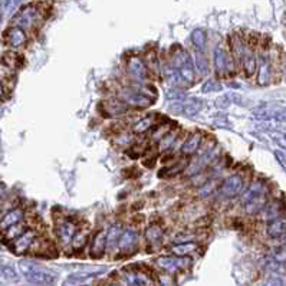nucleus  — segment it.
<instances>
[{"instance_id": "nucleus-28", "label": "nucleus", "mask_w": 286, "mask_h": 286, "mask_svg": "<svg viewBox=\"0 0 286 286\" xmlns=\"http://www.w3.org/2000/svg\"><path fill=\"white\" fill-rule=\"evenodd\" d=\"M144 64L148 69L150 73H154V75H160L161 73V65H160V59H158V55L154 51L145 53V58H144Z\"/></svg>"}, {"instance_id": "nucleus-35", "label": "nucleus", "mask_w": 286, "mask_h": 286, "mask_svg": "<svg viewBox=\"0 0 286 286\" xmlns=\"http://www.w3.org/2000/svg\"><path fill=\"white\" fill-rule=\"evenodd\" d=\"M158 284H160V286H177V281H176V276L173 273L164 272V273L158 275Z\"/></svg>"}, {"instance_id": "nucleus-31", "label": "nucleus", "mask_w": 286, "mask_h": 286, "mask_svg": "<svg viewBox=\"0 0 286 286\" xmlns=\"http://www.w3.org/2000/svg\"><path fill=\"white\" fill-rule=\"evenodd\" d=\"M193 64H194V69H196L197 73L206 75L209 72V62H207V58H206L204 52H194V61H193Z\"/></svg>"}, {"instance_id": "nucleus-13", "label": "nucleus", "mask_w": 286, "mask_h": 286, "mask_svg": "<svg viewBox=\"0 0 286 286\" xmlns=\"http://www.w3.org/2000/svg\"><path fill=\"white\" fill-rule=\"evenodd\" d=\"M3 40L4 43L12 48V49H19L22 46L26 45L28 42V34L25 29L19 28V26H10L9 29H6V32L3 35Z\"/></svg>"}, {"instance_id": "nucleus-37", "label": "nucleus", "mask_w": 286, "mask_h": 286, "mask_svg": "<svg viewBox=\"0 0 286 286\" xmlns=\"http://www.w3.org/2000/svg\"><path fill=\"white\" fill-rule=\"evenodd\" d=\"M220 85L217 81L214 79H209L206 84L203 85V92H214V91H219Z\"/></svg>"}, {"instance_id": "nucleus-18", "label": "nucleus", "mask_w": 286, "mask_h": 286, "mask_svg": "<svg viewBox=\"0 0 286 286\" xmlns=\"http://www.w3.org/2000/svg\"><path fill=\"white\" fill-rule=\"evenodd\" d=\"M105 250H107V232L105 230H100L92 237L89 256L92 259H101Z\"/></svg>"}, {"instance_id": "nucleus-8", "label": "nucleus", "mask_w": 286, "mask_h": 286, "mask_svg": "<svg viewBox=\"0 0 286 286\" xmlns=\"http://www.w3.org/2000/svg\"><path fill=\"white\" fill-rule=\"evenodd\" d=\"M245 188V179L242 174H232L227 179H224L220 183L217 191L220 193V196H223L224 199H235L239 194L243 193Z\"/></svg>"}, {"instance_id": "nucleus-39", "label": "nucleus", "mask_w": 286, "mask_h": 286, "mask_svg": "<svg viewBox=\"0 0 286 286\" xmlns=\"http://www.w3.org/2000/svg\"><path fill=\"white\" fill-rule=\"evenodd\" d=\"M4 97V86H3V84L0 82V100Z\"/></svg>"}, {"instance_id": "nucleus-27", "label": "nucleus", "mask_w": 286, "mask_h": 286, "mask_svg": "<svg viewBox=\"0 0 286 286\" xmlns=\"http://www.w3.org/2000/svg\"><path fill=\"white\" fill-rule=\"evenodd\" d=\"M125 282L128 286H148V278L147 275L141 272H127L124 276Z\"/></svg>"}, {"instance_id": "nucleus-1", "label": "nucleus", "mask_w": 286, "mask_h": 286, "mask_svg": "<svg viewBox=\"0 0 286 286\" xmlns=\"http://www.w3.org/2000/svg\"><path fill=\"white\" fill-rule=\"evenodd\" d=\"M170 62H171L173 68L177 71V73L180 75L183 85H190L194 82L196 69H194V64H193L190 53H187L184 49H181L179 46H174L171 51Z\"/></svg>"}, {"instance_id": "nucleus-24", "label": "nucleus", "mask_w": 286, "mask_h": 286, "mask_svg": "<svg viewBox=\"0 0 286 286\" xmlns=\"http://www.w3.org/2000/svg\"><path fill=\"white\" fill-rule=\"evenodd\" d=\"M240 64H242V68H243L246 76H252L254 71H256V58H254V53H253L252 49H249V48L245 49Z\"/></svg>"}, {"instance_id": "nucleus-36", "label": "nucleus", "mask_w": 286, "mask_h": 286, "mask_svg": "<svg viewBox=\"0 0 286 286\" xmlns=\"http://www.w3.org/2000/svg\"><path fill=\"white\" fill-rule=\"evenodd\" d=\"M197 235L194 232H181L174 237V243H188V242H196Z\"/></svg>"}, {"instance_id": "nucleus-9", "label": "nucleus", "mask_w": 286, "mask_h": 286, "mask_svg": "<svg viewBox=\"0 0 286 286\" xmlns=\"http://www.w3.org/2000/svg\"><path fill=\"white\" fill-rule=\"evenodd\" d=\"M117 249L119 252V257H130L137 253L138 249V232L134 229L124 230L117 243Z\"/></svg>"}, {"instance_id": "nucleus-41", "label": "nucleus", "mask_w": 286, "mask_h": 286, "mask_svg": "<svg viewBox=\"0 0 286 286\" xmlns=\"http://www.w3.org/2000/svg\"><path fill=\"white\" fill-rule=\"evenodd\" d=\"M108 286H119V285H115V284H111V285H108Z\"/></svg>"}, {"instance_id": "nucleus-6", "label": "nucleus", "mask_w": 286, "mask_h": 286, "mask_svg": "<svg viewBox=\"0 0 286 286\" xmlns=\"http://www.w3.org/2000/svg\"><path fill=\"white\" fill-rule=\"evenodd\" d=\"M213 65L214 71L220 78H226L235 73V59L230 51H227L223 45H217L213 52Z\"/></svg>"}, {"instance_id": "nucleus-21", "label": "nucleus", "mask_w": 286, "mask_h": 286, "mask_svg": "<svg viewBox=\"0 0 286 286\" xmlns=\"http://www.w3.org/2000/svg\"><path fill=\"white\" fill-rule=\"evenodd\" d=\"M88 240H89V229H86V227H78L76 233L72 237L71 245H72L73 250L79 252V250H82L85 246L88 245Z\"/></svg>"}, {"instance_id": "nucleus-20", "label": "nucleus", "mask_w": 286, "mask_h": 286, "mask_svg": "<svg viewBox=\"0 0 286 286\" xmlns=\"http://www.w3.org/2000/svg\"><path fill=\"white\" fill-rule=\"evenodd\" d=\"M266 233L272 239H279L286 236V219L284 217H275L268 223Z\"/></svg>"}, {"instance_id": "nucleus-33", "label": "nucleus", "mask_w": 286, "mask_h": 286, "mask_svg": "<svg viewBox=\"0 0 286 286\" xmlns=\"http://www.w3.org/2000/svg\"><path fill=\"white\" fill-rule=\"evenodd\" d=\"M177 133H173V131H170L169 134H166L160 141H158V150L160 151H164V150H169L173 147V144H174V141L177 140Z\"/></svg>"}, {"instance_id": "nucleus-19", "label": "nucleus", "mask_w": 286, "mask_h": 286, "mask_svg": "<svg viewBox=\"0 0 286 286\" xmlns=\"http://www.w3.org/2000/svg\"><path fill=\"white\" fill-rule=\"evenodd\" d=\"M25 217V212L22 207H15V209H10L9 212H6L3 214V217L0 219V229L1 230H6L12 226H15L17 223L23 221Z\"/></svg>"}, {"instance_id": "nucleus-30", "label": "nucleus", "mask_w": 286, "mask_h": 286, "mask_svg": "<svg viewBox=\"0 0 286 286\" xmlns=\"http://www.w3.org/2000/svg\"><path fill=\"white\" fill-rule=\"evenodd\" d=\"M191 43L196 48V51L204 52L206 51V45H207V36L203 29H196L191 34Z\"/></svg>"}, {"instance_id": "nucleus-40", "label": "nucleus", "mask_w": 286, "mask_h": 286, "mask_svg": "<svg viewBox=\"0 0 286 286\" xmlns=\"http://www.w3.org/2000/svg\"><path fill=\"white\" fill-rule=\"evenodd\" d=\"M284 237H285V242H284V249L286 250V236H284Z\"/></svg>"}, {"instance_id": "nucleus-32", "label": "nucleus", "mask_w": 286, "mask_h": 286, "mask_svg": "<svg viewBox=\"0 0 286 286\" xmlns=\"http://www.w3.org/2000/svg\"><path fill=\"white\" fill-rule=\"evenodd\" d=\"M257 82L259 85H268L270 82V65L268 59H262L259 73H257Z\"/></svg>"}, {"instance_id": "nucleus-23", "label": "nucleus", "mask_w": 286, "mask_h": 286, "mask_svg": "<svg viewBox=\"0 0 286 286\" xmlns=\"http://www.w3.org/2000/svg\"><path fill=\"white\" fill-rule=\"evenodd\" d=\"M155 124H157V122H155V117H152V115H147V117L140 118L134 125H133V133H134L135 135L150 133L151 128L155 125Z\"/></svg>"}, {"instance_id": "nucleus-16", "label": "nucleus", "mask_w": 286, "mask_h": 286, "mask_svg": "<svg viewBox=\"0 0 286 286\" xmlns=\"http://www.w3.org/2000/svg\"><path fill=\"white\" fill-rule=\"evenodd\" d=\"M202 143H203L202 133H193V134L188 135L184 141L181 143V147H180L179 152H180L181 155H184V157L188 158V155H194L196 152L200 150Z\"/></svg>"}, {"instance_id": "nucleus-3", "label": "nucleus", "mask_w": 286, "mask_h": 286, "mask_svg": "<svg viewBox=\"0 0 286 286\" xmlns=\"http://www.w3.org/2000/svg\"><path fill=\"white\" fill-rule=\"evenodd\" d=\"M266 204H268V199L262 183H253L243 194V207H245V212L249 214H256L262 212Z\"/></svg>"}, {"instance_id": "nucleus-25", "label": "nucleus", "mask_w": 286, "mask_h": 286, "mask_svg": "<svg viewBox=\"0 0 286 286\" xmlns=\"http://www.w3.org/2000/svg\"><path fill=\"white\" fill-rule=\"evenodd\" d=\"M246 48L248 46L245 45V42H243V39L240 36L233 35L230 37V53H232V56H233V59H235L236 62H240L242 61V56H243Z\"/></svg>"}, {"instance_id": "nucleus-10", "label": "nucleus", "mask_w": 286, "mask_h": 286, "mask_svg": "<svg viewBox=\"0 0 286 286\" xmlns=\"http://www.w3.org/2000/svg\"><path fill=\"white\" fill-rule=\"evenodd\" d=\"M100 108H101V112L105 117L111 118L127 115L130 112V109H131L121 98H107V100H104L101 102Z\"/></svg>"}, {"instance_id": "nucleus-2", "label": "nucleus", "mask_w": 286, "mask_h": 286, "mask_svg": "<svg viewBox=\"0 0 286 286\" xmlns=\"http://www.w3.org/2000/svg\"><path fill=\"white\" fill-rule=\"evenodd\" d=\"M19 268L22 270V273L25 275V278L37 286H52L56 281V276L52 273L51 270L45 269L36 263L32 262H20Z\"/></svg>"}, {"instance_id": "nucleus-11", "label": "nucleus", "mask_w": 286, "mask_h": 286, "mask_svg": "<svg viewBox=\"0 0 286 286\" xmlns=\"http://www.w3.org/2000/svg\"><path fill=\"white\" fill-rule=\"evenodd\" d=\"M37 237H39V235H37L36 230H34V229H26L22 235L13 240V245H12L13 252L16 253V254H25V253H28L34 248L35 242L37 240Z\"/></svg>"}, {"instance_id": "nucleus-42", "label": "nucleus", "mask_w": 286, "mask_h": 286, "mask_svg": "<svg viewBox=\"0 0 286 286\" xmlns=\"http://www.w3.org/2000/svg\"><path fill=\"white\" fill-rule=\"evenodd\" d=\"M0 20H1V15H0Z\"/></svg>"}, {"instance_id": "nucleus-14", "label": "nucleus", "mask_w": 286, "mask_h": 286, "mask_svg": "<svg viewBox=\"0 0 286 286\" xmlns=\"http://www.w3.org/2000/svg\"><path fill=\"white\" fill-rule=\"evenodd\" d=\"M127 69H128V73L134 78L135 81L138 82H144L148 79L150 76V72L144 64V59L141 56H131L127 62Z\"/></svg>"}, {"instance_id": "nucleus-7", "label": "nucleus", "mask_w": 286, "mask_h": 286, "mask_svg": "<svg viewBox=\"0 0 286 286\" xmlns=\"http://www.w3.org/2000/svg\"><path fill=\"white\" fill-rule=\"evenodd\" d=\"M191 265V259L187 256H160L155 259V266L158 269L169 272V273H177L180 270L187 269Z\"/></svg>"}, {"instance_id": "nucleus-29", "label": "nucleus", "mask_w": 286, "mask_h": 286, "mask_svg": "<svg viewBox=\"0 0 286 286\" xmlns=\"http://www.w3.org/2000/svg\"><path fill=\"white\" fill-rule=\"evenodd\" d=\"M199 249V245L196 242H188V243H177L171 248V253L176 256H188Z\"/></svg>"}, {"instance_id": "nucleus-15", "label": "nucleus", "mask_w": 286, "mask_h": 286, "mask_svg": "<svg viewBox=\"0 0 286 286\" xmlns=\"http://www.w3.org/2000/svg\"><path fill=\"white\" fill-rule=\"evenodd\" d=\"M144 237L150 252L158 250V248L163 245L164 240V229L160 224H150L144 232Z\"/></svg>"}, {"instance_id": "nucleus-4", "label": "nucleus", "mask_w": 286, "mask_h": 286, "mask_svg": "<svg viewBox=\"0 0 286 286\" xmlns=\"http://www.w3.org/2000/svg\"><path fill=\"white\" fill-rule=\"evenodd\" d=\"M42 7L39 4H26L23 6L15 17H13V25L19 26L25 31L35 29L40 22H42Z\"/></svg>"}, {"instance_id": "nucleus-34", "label": "nucleus", "mask_w": 286, "mask_h": 286, "mask_svg": "<svg viewBox=\"0 0 286 286\" xmlns=\"http://www.w3.org/2000/svg\"><path fill=\"white\" fill-rule=\"evenodd\" d=\"M25 230H26V226L23 224V221H20V223H17V224H15V226H12V227L6 229V230H4V235H6V239H9V240H15V239L22 235Z\"/></svg>"}, {"instance_id": "nucleus-12", "label": "nucleus", "mask_w": 286, "mask_h": 286, "mask_svg": "<svg viewBox=\"0 0 286 286\" xmlns=\"http://www.w3.org/2000/svg\"><path fill=\"white\" fill-rule=\"evenodd\" d=\"M78 230V226L73 220L71 219H62L61 221H58L56 227H55V233H56V237L59 240V243L62 246H67V245H71L72 242V237L76 233Z\"/></svg>"}, {"instance_id": "nucleus-26", "label": "nucleus", "mask_w": 286, "mask_h": 286, "mask_svg": "<svg viewBox=\"0 0 286 286\" xmlns=\"http://www.w3.org/2000/svg\"><path fill=\"white\" fill-rule=\"evenodd\" d=\"M122 232H124V229H122V224H119V223H115L109 227V230L107 232V250L117 248L119 236Z\"/></svg>"}, {"instance_id": "nucleus-5", "label": "nucleus", "mask_w": 286, "mask_h": 286, "mask_svg": "<svg viewBox=\"0 0 286 286\" xmlns=\"http://www.w3.org/2000/svg\"><path fill=\"white\" fill-rule=\"evenodd\" d=\"M118 98H121L130 108H135V109L148 108L152 102H154V97L148 95L147 91L138 89V88H134V86L122 88L119 91V97Z\"/></svg>"}, {"instance_id": "nucleus-22", "label": "nucleus", "mask_w": 286, "mask_h": 286, "mask_svg": "<svg viewBox=\"0 0 286 286\" xmlns=\"http://www.w3.org/2000/svg\"><path fill=\"white\" fill-rule=\"evenodd\" d=\"M188 167V160H187V157H184L183 160H180V161H177L174 166H171L169 169H164L163 171H160V177H166V179H173V177H177V176H180L181 173H184L185 169Z\"/></svg>"}, {"instance_id": "nucleus-17", "label": "nucleus", "mask_w": 286, "mask_h": 286, "mask_svg": "<svg viewBox=\"0 0 286 286\" xmlns=\"http://www.w3.org/2000/svg\"><path fill=\"white\" fill-rule=\"evenodd\" d=\"M203 108V102L197 98H190L184 102H179L176 105H171V109H179V114H183L187 117H194L196 114L200 112Z\"/></svg>"}, {"instance_id": "nucleus-38", "label": "nucleus", "mask_w": 286, "mask_h": 286, "mask_svg": "<svg viewBox=\"0 0 286 286\" xmlns=\"http://www.w3.org/2000/svg\"><path fill=\"white\" fill-rule=\"evenodd\" d=\"M262 286H284V282L279 278H269L262 284Z\"/></svg>"}]
</instances>
